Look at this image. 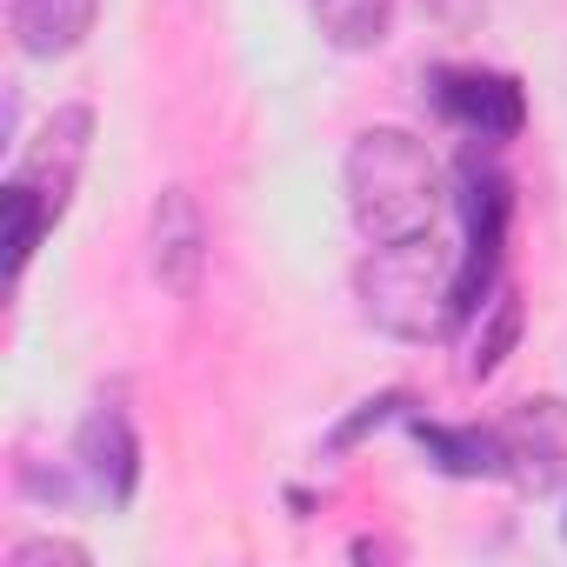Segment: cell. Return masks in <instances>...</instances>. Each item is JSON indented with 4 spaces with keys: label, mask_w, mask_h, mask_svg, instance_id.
I'll use <instances>...</instances> for the list:
<instances>
[{
    "label": "cell",
    "mask_w": 567,
    "mask_h": 567,
    "mask_svg": "<svg viewBox=\"0 0 567 567\" xmlns=\"http://www.w3.org/2000/svg\"><path fill=\"white\" fill-rule=\"evenodd\" d=\"M361 301L368 321L394 341H434L461 321V254H447L434 227L408 240H374L361 267Z\"/></svg>",
    "instance_id": "cell-1"
},
{
    "label": "cell",
    "mask_w": 567,
    "mask_h": 567,
    "mask_svg": "<svg viewBox=\"0 0 567 567\" xmlns=\"http://www.w3.org/2000/svg\"><path fill=\"white\" fill-rule=\"evenodd\" d=\"M348 207L368 240L427 234L441 214V167L408 127H368L348 147Z\"/></svg>",
    "instance_id": "cell-2"
},
{
    "label": "cell",
    "mask_w": 567,
    "mask_h": 567,
    "mask_svg": "<svg viewBox=\"0 0 567 567\" xmlns=\"http://www.w3.org/2000/svg\"><path fill=\"white\" fill-rule=\"evenodd\" d=\"M494 427H501L507 481H514L520 494H554V487H567V401H554V394L520 401V408H507Z\"/></svg>",
    "instance_id": "cell-3"
},
{
    "label": "cell",
    "mask_w": 567,
    "mask_h": 567,
    "mask_svg": "<svg viewBox=\"0 0 567 567\" xmlns=\"http://www.w3.org/2000/svg\"><path fill=\"white\" fill-rule=\"evenodd\" d=\"M87 134H94V114L87 107H61L48 127H41V141L21 154V167L8 174V187L14 194H28L41 214H48V227L68 214V200H74V181H81V161H87Z\"/></svg>",
    "instance_id": "cell-4"
},
{
    "label": "cell",
    "mask_w": 567,
    "mask_h": 567,
    "mask_svg": "<svg viewBox=\"0 0 567 567\" xmlns=\"http://www.w3.org/2000/svg\"><path fill=\"white\" fill-rule=\"evenodd\" d=\"M434 107L447 127H461L467 141H507L520 134L527 121V101L507 74H487V68H441L434 74Z\"/></svg>",
    "instance_id": "cell-5"
},
{
    "label": "cell",
    "mask_w": 567,
    "mask_h": 567,
    "mask_svg": "<svg viewBox=\"0 0 567 567\" xmlns=\"http://www.w3.org/2000/svg\"><path fill=\"white\" fill-rule=\"evenodd\" d=\"M81 467H87V481H94L114 507L134 494L141 447H134V427H127L121 408H94V414H87V427H81Z\"/></svg>",
    "instance_id": "cell-6"
},
{
    "label": "cell",
    "mask_w": 567,
    "mask_h": 567,
    "mask_svg": "<svg viewBox=\"0 0 567 567\" xmlns=\"http://www.w3.org/2000/svg\"><path fill=\"white\" fill-rule=\"evenodd\" d=\"M200 260H207V227H200L194 200L187 194H161V207H154V274L174 295H194Z\"/></svg>",
    "instance_id": "cell-7"
},
{
    "label": "cell",
    "mask_w": 567,
    "mask_h": 567,
    "mask_svg": "<svg viewBox=\"0 0 567 567\" xmlns=\"http://www.w3.org/2000/svg\"><path fill=\"white\" fill-rule=\"evenodd\" d=\"M101 0H14V41L34 61H61L94 34Z\"/></svg>",
    "instance_id": "cell-8"
},
{
    "label": "cell",
    "mask_w": 567,
    "mask_h": 567,
    "mask_svg": "<svg viewBox=\"0 0 567 567\" xmlns=\"http://www.w3.org/2000/svg\"><path fill=\"white\" fill-rule=\"evenodd\" d=\"M421 447L447 467V474H507L501 461V427H434V421H414Z\"/></svg>",
    "instance_id": "cell-9"
},
{
    "label": "cell",
    "mask_w": 567,
    "mask_h": 567,
    "mask_svg": "<svg viewBox=\"0 0 567 567\" xmlns=\"http://www.w3.org/2000/svg\"><path fill=\"white\" fill-rule=\"evenodd\" d=\"M315 21H321V34H328L334 48L368 54V48H381L388 28H394V0H315Z\"/></svg>",
    "instance_id": "cell-10"
},
{
    "label": "cell",
    "mask_w": 567,
    "mask_h": 567,
    "mask_svg": "<svg viewBox=\"0 0 567 567\" xmlns=\"http://www.w3.org/2000/svg\"><path fill=\"white\" fill-rule=\"evenodd\" d=\"M467 321H481V334L467 341V374H494L501 354H507V341H514V328H520V301H514L507 288H494Z\"/></svg>",
    "instance_id": "cell-11"
},
{
    "label": "cell",
    "mask_w": 567,
    "mask_h": 567,
    "mask_svg": "<svg viewBox=\"0 0 567 567\" xmlns=\"http://www.w3.org/2000/svg\"><path fill=\"white\" fill-rule=\"evenodd\" d=\"M41 560H61V567H87V547H74V540H21V547L8 554V567H41Z\"/></svg>",
    "instance_id": "cell-12"
}]
</instances>
